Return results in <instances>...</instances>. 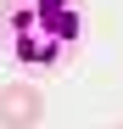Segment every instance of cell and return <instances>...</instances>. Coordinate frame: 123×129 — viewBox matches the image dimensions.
Returning a JSON list of instances; mask_svg holds the SVG:
<instances>
[{
    "instance_id": "cell-1",
    "label": "cell",
    "mask_w": 123,
    "mask_h": 129,
    "mask_svg": "<svg viewBox=\"0 0 123 129\" xmlns=\"http://www.w3.org/2000/svg\"><path fill=\"white\" fill-rule=\"evenodd\" d=\"M45 123V90L34 79H6L0 84V129H39Z\"/></svg>"
},
{
    "instance_id": "cell-2",
    "label": "cell",
    "mask_w": 123,
    "mask_h": 129,
    "mask_svg": "<svg viewBox=\"0 0 123 129\" xmlns=\"http://www.w3.org/2000/svg\"><path fill=\"white\" fill-rule=\"evenodd\" d=\"M17 6H23V0H0V28H6L11 17H17Z\"/></svg>"
},
{
    "instance_id": "cell-3",
    "label": "cell",
    "mask_w": 123,
    "mask_h": 129,
    "mask_svg": "<svg viewBox=\"0 0 123 129\" xmlns=\"http://www.w3.org/2000/svg\"><path fill=\"white\" fill-rule=\"evenodd\" d=\"M112 129H123V123H112Z\"/></svg>"
}]
</instances>
